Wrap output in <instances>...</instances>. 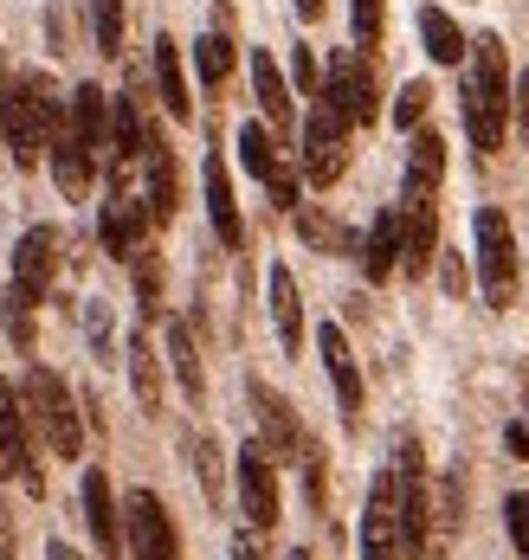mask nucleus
<instances>
[{
    "label": "nucleus",
    "instance_id": "obj_1",
    "mask_svg": "<svg viewBox=\"0 0 529 560\" xmlns=\"http://www.w3.org/2000/svg\"><path fill=\"white\" fill-rule=\"evenodd\" d=\"M465 136L478 155H497L504 149V129H510V58L497 33H478L465 39Z\"/></svg>",
    "mask_w": 529,
    "mask_h": 560
},
{
    "label": "nucleus",
    "instance_id": "obj_2",
    "mask_svg": "<svg viewBox=\"0 0 529 560\" xmlns=\"http://www.w3.org/2000/svg\"><path fill=\"white\" fill-rule=\"evenodd\" d=\"M59 116H65V97L46 71L7 78V97H0V142H7V155H13L20 168H39V162H46V142H53V129H59Z\"/></svg>",
    "mask_w": 529,
    "mask_h": 560
},
{
    "label": "nucleus",
    "instance_id": "obj_3",
    "mask_svg": "<svg viewBox=\"0 0 529 560\" xmlns=\"http://www.w3.org/2000/svg\"><path fill=\"white\" fill-rule=\"evenodd\" d=\"M20 406H26V425L46 439L53 457H65V464L84 457V419H78V399L65 387V374H53V368L33 361L26 381H20Z\"/></svg>",
    "mask_w": 529,
    "mask_h": 560
},
{
    "label": "nucleus",
    "instance_id": "obj_4",
    "mask_svg": "<svg viewBox=\"0 0 529 560\" xmlns=\"http://www.w3.org/2000/svg\"><path fill=\"white\" fill-rule=\"evenodd\" d=\"M471 238H478V290L491 310L517 303V232L504 207H478L471 213Z\"/></svg>",
    "mask_w": 529,
    "mask_h": 560
},
{
    "label": "nucleus",
    "instance_id": "obj_5",
    "mask_svg": "<svg viewBox=\"0 0 529 560\" xmlns=\"http://www.w3.org/2000/svg\"><path fill=\"white\" fill-rule=\"evenodd\" d=\"M394 503H401V560H426L433 555V483H426L419 439L394 445Z\"/></svg>",
    "mask_w": 529,
    "mask_h": 560
},
{
    "label": "nucleus",
    "instance_id": "obj_6",
    "mask_svg": "<svg viewBox=\"0 0 529 560\" xmlns=\"http://www.w3.org/2000/svg\"><path fill=\"white\" fill-rule=\"evenodd\" d=\"M317 97L330 104V110L343 116L349 129H368L375 116H381V84H375V58L355 52V46H336L330 65H323V84H317Z\"/></svg>",
    "mask_w": 529,
    "mask_h": 560
},
{
    "label": "nucleus",
    "instance_id": "obj_7",
    "mask_svg": "<svg viewBox=\"0 0 529 560\" xmlns=\"http://www.w3.org/2000/svg\"><path fill=\"white\" fill-rule=\"evenodd\" d=\"M123 555L129 560H181V528L169 503L156 497V490H129L123 497Z\"/></svg>",
    "mask_w": 529,
    "mask_h": 560
},
{
    "label": "nucleus",
    "instance_id": "obj_8",
    "mask_svg": "<svg viewBox=\"0 0 529 560\" xmlns=\"http://www.w3.org/2000/svg\"><path fill=\"white\" fill-rule=\"evenodd\" d=\"M0 483H20L26 497H46V470L33 457V425H26L20 387L7 374H0Z\"/></svg>",
    "mask_w": 529,
    "mask_h": 560
},
{
    "label": "nucleus",
    "instance_id": "obj_9",
    "mask_svg": "<svg viewBox=\"0 0 529 560\" xmlns=\"http://www.w3.org/2000/svg\"><path fill=\"white\" fill-rule=\"evenodd\" d=\"M233 483H239L245 528H252V535L278 528V515H285V503H278V457L258 445V439H245V445H239V457H233Z\"/></svg>",
    "mask_w": 529,
    "mask_h": 560
},
{
    "label": "nucleus",
    "instance_id": "obj_10",
    "mask_svg": "<svg viewBox=\"0 0 529 560\" xmlns=\"http://www.w3.org/2000/svg\"><path fill=\"white\" fill-rule=\"evenodd\" d=\"M343 168H349V122L323 97H310V116H303V180L310 187H336Z\"/></svg>",
    "mask_w": 529,
    "mask_h": 560
},
{
    "label": "nucleus",
    "instance_id": "obj_11",
    "mask_svg": "<svg viewBox=\"0 0 529 560\" xmlns=\"http://www.w3.org/2000/svg\"><path fill=\"white\" fill-rule=\"evenodd\" d=\"M245 399H252V419H258V445L272 451V457H285V464H297L303 445H310V432H303L297 406L272 387V381H245Z\"/></svg>",
    "mask_w": 529,
    "mask_h": 560
},
{
    "label": "nucleus",
    "instance_id": "obj_12",
    "mask_svg": "<svg viewBox=\"0 0 529 560\" xmlns=\"http://www.w3.org/2000/svg\"><path fill=\"white\" fill-rule=\"evenodd\" d=\"M142 232H149V207L129 194V174L111 168V194H104V213H97V238H104V252L129 265L136 252H142Z\"/></svg>",
    "mask_w": 529,
    "mask_h": 560
},
{
    "label": "nucleus",
    "instance_id": "obj_13",
    "mask_svg": "<svg viewBox=\"0 0 529 560\" xmlns=\"http://www.w3.org/2000/svg\"><path fill=\"white\" fill-rule=\"evenodd\" d=\"M361 560H401V503H394V470L368 477L361 503Z\"/></svg>",
    "mask_w": 529,
    "mask_h": 560
},
{
    "label": "nucleus",
    "instance_id": "obj_14",
    "mask_svg": "<svg viewBox=\"0 0 529 560\" xmlns=\"http://www.w3.org/2000/svg\"><path fill=\"white\" fill-rule=\"evenodd\" d=\"M78 509H84V528H91L97 555L117 560L123 555V503H117V490H111V477H104V464H84V477H78Z\"/></svg>",
    "mask_w": 529,
    "mask_h": 560
},
{
    "label": "nucleus",
    "instance_id": "obj_15",
    "mask_svg": "<svg viewBox=\"0 0 529 560\" xmlns=\"http://www.w3.org/2000/svg\"><path fill=\"white\" fill-rule=\"evenodd\" d=\"M59 225H26L20 238H13V283L26 290V296H46L53 290V278H59Z\"/></svg>",
    "mask_w": 529,
    "mask_h": 560
},
{
    "label": "nucleus",
    "instance_id": "obj_16",
    "mask_svg": "<svg viewBox=\"0 0 529 560\" xmlns=\"http://www.w3.org/2000/svg\"><path fill=\"white\" fill-rule=\"evenodd\" d=\"M439 180H446V136L439 129H413L407 142V180H401V207H426L439 200Z\"/></svg>",
    "mask_w": 529,
    "mask_h": 560
},
{
    "label": "nucleus",
    "instance_id": "obj_17",
    "mask_svg": "<svg viewBox=\"0 0 529 560\" xmlns=\"http://www.w3.org/2000/svg\"><path fill=\"white\" fill-rule=\"evenodd\" d=\"M317 354H323V374H330V387H336V406H343V419H361V368H355V348L343 336V323H323L317 329Z\"/></svg>",
    "mask_w": 529,
    "mask_h": 560
},
{
    "label": "nucleus",
    "instance_id": "obj_18",
    "mask_svg": "<svg viewBox=\"0 0 529 560\" xmlns=\"http://www.w3.org/2000/svg\"><path fill=\"white\" fill-rule=\"evenodd\" d=\"M46 168H53V180H59L65 200H84L91 194V180H97V155L71 136V122L59 116V129H53V142H46Z\"/></svg>",
    "mask_w": 529,
    "mask_h": 560
},
{
    "label": "nucleus",
    "instance_id": "obj_19",
    "mask_svg": "<svg viewBox=\"0 0 529 560\" xmlns=\"http://www.w3.org/2000/svg\"><path fill=\"white\" fill-rule=\"evenodd\" d=\"M65 122H71V136H78L97 162H111V97H104L97 84H78V91L65 97Z\"/></svg>",
    "mask_w": 529,
    "mask_h": 560
},
{
    "label": "nucleus",
    "instance_id": "obj_20",
    "mask_svg": "<svg viewBox=\"0 0 529 560\" xmlns=\"http://www.w3.org/2000/svg\"><path fill=\"white\" fill-rule=\"evenodd\" d=\"M433 258H439V200L401 207V271L407 278H426Z\"/></svg>",
    "mask_w": 529,
    "mask_h": 560
},
{
    "label": "nucleus",
    "instance_id": "obj_21",
    "mask_svg": "<svg viewBox=\"0 0 529 560\" xmlns=\"http://www.w3.org/2000/svg\"><path fill=\"white\" fill-rule=\"evenodd\" d=\"M200 180H207V220H214V238H220L227 252H239V245H245V220H239V200H233V174H227V162H220V155H207Z\"/></svg>",
    "mask_w": 529,
    "mask_h": 560
},
{
    "label": "nucleus",
    "instance_id": "obj_22",
    "mask_svg": "<svg viewBox=\"0 0 529 560\" xmlns=\"http://www.w3.org/2000/svg\"><path fill=\"white\" fill-rule=\"evenodd\" d=\"M252 97H258L265 129H285V136H291L297 97H291V84H285V71H278V58H272V52H252Z\"/></svg>",
    "mask_w": 529,
    "mask_h": 560
},
{
    "label": "nucleus",
    "instance_id": "obj_23",
    "mask_svg": "<svg viewBox=\"0 0 529 560\" xmlns=\"http://www.w3.org/2000/svg\"><path fill=\"white\" fill-rule=\"evenodd\" d=\"M291 225H297V238H303L310 252H323V258H355V252H361V238H355L330 207H317V200H303L291 213Z\"/></svg>",
    "mask_w": 529,
    "mask_h": 560
},
{
    "label": "nucleus",
    "instance_id": "obj_24",
    "mask_svg": "<svg viewBox=\"0 0 529 560\" xmlns=\"http://www.w3.org/2000/svg\"><path fill=\"white\" fill-rule=\"evenodd\" d=\"M142 168H149V220L169 225L181 207V174H175V149L149 129V149H142Z\"/></svg>",
    "mask_w": 529,
    "mask_h": 560
},
{
    "label": "nucleus",
    "instance_id": "obj_25",
    "mask_svg": "<svg viewBox=\"0 0 529 560\" xmlns=\"http://www.w3.org/2000/svg\"><path fill=\"white\" fill-rule=\"evenodd\" d=\"M394 271H401V207L375 213L368 238H361V278H368V283H388Z\"/></svg>",
    "mask_w": 529,
    "mask_h": 560
},
{
    "label": "nucleus",
    "instance_id": "obj_26",
    "mask_svg": "<svg viewBox=\"0 0 529 560\" xmlns=\"http://www.w3.org/2000/svg\"><path fill=\"white\" fill-rule=\"evenodd\" d=\"M149 65H156V97H162V110L187 122L194 116V97H187V71H181V46L169 33H156V46H149Z\"/></svg>",
    "mask_w": 529,
    "mask_h": 560
},
{
    "label": "nucleus",
    "instance_id": "obj_27",
    "mask_svg": "<svg viewBox=\"0 0 529 560\" xmlns=\"http://www.w3.org/2000/svg\"><path fill=\"white\" fill-rule=\"evenodd\" d=\"M265 290H272V329L285 341V354H297V348H303V296H297V278L285 265H272Z\"/></svg>",
    "mask_w": 529,
    "mask_h": 560
},
{
    "label": "nucleus",
    "instance_id": "obj_28",
    "mask_svg": "<svg viewBox=\"0 0 529 560\" xmlns=\"http://www.w3.org/2000/svg\"><path fill=\"white\" fill-rule=\"evenodd\" d=\"M162 348H169V374L181 381V393H187V399H200V393H207V368H200L194 329H187L181 316H169V329H162Z\"/></svg>",
    "mask_w": 529,
    "mask_h": 560
},
{
    "label": "nucleus",
    "instance_id": "obj_29",
    "mask_svg": "<svg viewBox=\"0 0 529 560\" xmlns=\"http://www.w3.org/2000/svg\"><path fill=\"white\" fill-rule=\"evenodd\" d=\"M233 142H239V168L252 174V180H265V187L291 168V162L278 155V142H272V129H265V122H239Z\"/></svg>",
    "mask_w": 529,
    "mask_h": 560
},
{
    "label": "nucleus",
    "instance_id": "obj_30",
    "mask_svg": "<svg viewBox=\"0 0 529 560\" xmlns=\"http://www.w3.org/2000/svg\"><path fill=\"white\" fill-rule=\"evenodd\" d=\"M123 354H129V387H136V406H142V412H162V368H156L149 336H142V329H129Z\"/></svg>",
    "mask_w": 529,
    "mask_h": 560
},
{
    "label": "nucleus",
    "instance_id": "obj_31",
    "mask_svg": "<svg viewBox=\"0 0 529 560\" xmlns=\"http://www.w3.org/2000/svg\"><path fill=\"white\" fill-rule=\"evenodd\" d=\"M419 39H426L433 65H465V33L446 7H419Z\"/></svg>",
    "mask_w": 529,
    "mask_h": 560
},
{
    "label": "nucleus",
    "instance_id": "obj_32",
    "mask_svg": "<svg viewBox=\"0 0 529 560\" xmlns=\"http://www.w3.org/2000/svg\"><path fill=\"white\" fill-rule=\"evenodd\" d=\"M33 303H39V296H26L20 283L0 290V329H7V341H13V354H33V341H39V316H33Z\"/></svg>",
    "mask_w": 529,
    "mask_h": 560
},
{
    "label": "nucleus",
    "instance_id": "obj_33",
    "mask_svg": "<svg viewBox=\"0 0 529 560\" xmlns=\"http://www.w3.org/2000/svg\"><path fill=\"white\" fill-rule=\"evenodd\" d=\"M187 457H194V477H200L207 503L220 509L227 503V457H220V445H214L207 432H194V439H187Z\"/></svg>",
    "mask_w": 529,
    "mask_h": 560
},
{
    "label": "nucleus",
    "instance_id": "obj_34",
    "mask_svg": "<svg viewBox=\"0 0 529 560\" xmlns=\"http://www.w3.org/2000/svg\"><path fill=\"white\" fill-rule=\"evenodd\" d=\"M233 58L239 52H233V39H227L220 26L194 39V71H200V84H227V78H233Z\"/></svg>",
    "mask_w": 529,
    "mask_h": 560
},
{
    "label": "nucleus",
    "instance_id": "obj_35",
    "mask_svg": "<svg viewBox=\"0 0 529 560\" xmlns=\"http://www.w3.org/2000/svg\"><path fill=\"white\" fill-rule=\"evenodd\" d=\"M349 33H355V52H375L381 33H388V0H349Z\"/></svg>",
    "mask_w": 529,
    "mask_h": 560
},
{
    "label": "nucleus",
    "instance_id": "obj_36",
    "mask_svg": "<svg viewBox=\"0 0 529 560\" xmlns=\"http://www.w3.org/2000/svg\"><path fill=\"white\" fill-rule=\"evenodd\" d=\"M91 33H97V52L104 58L123 52V0H91Z\"/></svg>",
    "mask_w": 529,
    "mask_h": 560
},
{
    "label": "nucleus",
    "instance_id": "obj_37",
    "mask_svg": "<svg viewBox=\"0 0 529 560\" xmlns=\"http://www.w3.org/2000/svg\"><path fill=\"white\" fill-rule=\"evenodd\" d=\"M129 265H136V303H142V316H156L162 310V258L156 252H136Z\"/></svg>",
    "mask_w": 529,
    "mask_h": 560
},
{
    "label": "nucleus",
    "instance_id": "obj_38",
    "mask_svg": "<svg viewBox=\"0 0 529 560\" xmlns=\"http://www.w3.org/2000/svg\"><path fill=\"white\" fill-rule=\"evenodd\" d=\"M426 104H433V84L426 78H407L401 97H394V129H419L426 122Z\"/></svg>",
    "mask_w": 529,
    "mask_h": 560
},
{
    "label": "nucleus",
    "instance_id": "obj_39",
    "mask_svg": "<svg viewBox=\"0 0 529 560\" xmlns=\"http://www.w3.org/2000/svg\"><path fill=\"white\" fill-rule=\"evenodd\" d=\"M303 490H310V509H330V464H323V451H317V439L303 445Z\"/></svg>",
    "mask_w": 529,
    "mask_h": 560
},
{
    "label": "nucleus",
    "instance_id": "obj_40",
    "mask_svg": "<svg viewBox=\"0 0 529 560\" xmlns=\"http://www.w3.org/2000/svg\"><path fill=\"white\" fill-rule=\"evenodd\" d=\"M504 528H510V548H517V555L529 560V497H524V490H517V497L504 503Z\"/></svg>",
    "mask_w": 529,
    "mask_h": 560
},
{
    "label": "nucleus",
    "instance_id": "obj_41",
    "mask_svg": "<svg viewBox=\"0 0 529 560\" xmlns=\"http://www.w3.org/2000/svg\"><path fill=\"white\" fill-rule=\"evenodd\" d=\"M84 336L97 354H111V303H84Z\"/></svg>",
    "mask_w": 529,
    "mask_h": 560
},
{
    "label": "nucleus",
    "instance_id": "obj_42",
    "mask_svg": "<svg viewBox=\"0 0 529 560\" xmlns=\"http://www.w3.org/2000/svg\"><path fill=\"white\" fill-rule=\"evenodd\" d=\"M433 265H439V283H446V296H465V258H459V252H446V245H439V258H433Z\"/></svg>",
    "mask_w": 529,
    "mask_h": 560
},
{
    "label": "nucleus",
    "instance_id": "obj_43",
    "mask_svg": "<svg viewBox=\"0 0 529 560\" xmlns=\"http://www.w3.org/2000/svg\"><path fill=\"white\" fill-rule=\"evenodd\" d=\"M0 560H20V528H13V497L0 490Z\"/></svg>",
    "mask_w": 529,
    "mask_h": 560
},
{
    "label": "nucleus",
    "instance_id": "obj_44",
    "mask_svg": "<svg viewBox=\"0 0 529 560\" xmlns=\"http://www.w3.org/2000/svg\"><path fill=\"white\" fill-rule=\"evenodd\" d=\"M291 78H297V97H317V58L297 46L291 52Z\"/></svg>",
    "mask_w": 529,
    "mask_h": 560
},
{
    "label": "nucleus",
    "instance_id": "obj_45",
    "mask_svg": "<svg viewBox=\"0 0 529 560\" xmlns=\"http://www.w3.org/2000/svg\"><path fill=\"white\" fill-rule=\"evenodd\" d=\"M510 110H517V129L529 136V71H517V78H510Z\"/></svg>",
    "mask_w": 529,
    "mask_h": 560
},
{
    "label": "nucleus",
    "instance_id": "obj_46",
    "mask_svg": "<svg viewBox=\"0 0 529 560\" xmlns=\"http://www.w3.org/2000/svg\"><path fill=\"white\" fill-rule=\"evenodd\" d=\"M504 451H510V457H529V419H510V425H504Z\"/></svg>",
    "mask_w": 529,
    "mask_h": 560
},
{
    "label": "nucleus",
    "instance_id": "obj_47",
    "mask_svg": "<svg viewBox=\"0 0 529 560\" xmlns=\"http://www.w3.org/2000/svg\"><path fill=\"white\" fill-rule=\"evenodd\" d=\"M227 560H265L258 535H252V528H239V535H233V555H227Z\"/></svg>",
    "mask_w": 529,
    "mask_h": 560
},
{
    "label": "nucleus",
    "instance_id": "obj_48",
    "mask_svg": "<svg viewBox=\"0 0 529 560\" xmlns=\"http://www.w3.org/2000/svg\"><path fill=\"white\" fill-rule=\"evenodd\" d=\"M291 7H297V20L310 26V20H323V7H330V0H291Z\"/></svg>",
    "mask_w": 529,
    "mask_h": 560
},
{
    "label": "nucleus",
    "instance_id": "obj_49",
    "mask_svg": "<svg viewBox=\"0 0 529 560\" xmlns=\"http://www.w3.org/2000/svg\"><path fill=\"white\" fill-rule=\"evenodd\" d=\"M46 560H84V555H78L71 541H46Z\"/></svg>",
    "mask_w": 529,
    "mask_h": 560
},
{
    "label": "nucleus",
    "instance_id": "obj_50",
    "mask_svg": "<svg viewBox=\"0 0 529 560\" xmlns=\"http://www.w3.org/2000/svg\"><path fill=\"white\" fill-rule=\"evenodd\" d=\"M285 560H317V555H310V548H291V555H285Z\"/></svg>",
    "mask_w": 529,
    "mask_h": 560
}]
</instances>
